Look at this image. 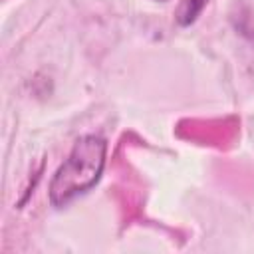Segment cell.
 I'll use <instances>...</instances> for the list:
<instances>
[{"label": "cell", "instance_id": "2", "mask_svg": "<svg viewBox=\"0 0 254 254\" xmlns=\"http://www.w3.org/2000/svg\"><path fill=\"white\" fill-rule=\"evenodd\" d=\"M206 4H208V0H179V4L175 8V22L183 28L194 24Z\"/></svg>", "mask_w": 254, "mask_h": 254}, {"label": "cell", "instance_id": "1", "mask_svg": "<svg viewBox=\"0 0 254 254\" xmlns=\"http://www.w3.org/2000/svg\"><path fill=\"white\" fill-rule=\"evenodd\" d=\"M105 153L107 141L103 137L93 133L79 137L50 181V202L54 206H65L95 187L105 167Z\"/></svg>", "mask_w": 254, "mask_h": 254}, {"label": "cell", "instance_id": "3", "mask_svg": "<svg viewBox=\"0 0 254 254\" xmlns=\"http://www.w3.org/2000/svg\"><path fill=\"white\" fill-rule=\"evenodd\" d=\"M161 2H165V0H161Z\"/></svg>", "mask_w": 254, "mask_h": 254}]
</instances>
